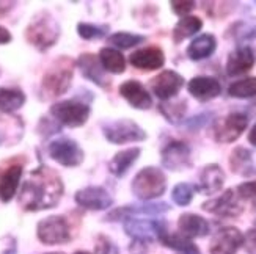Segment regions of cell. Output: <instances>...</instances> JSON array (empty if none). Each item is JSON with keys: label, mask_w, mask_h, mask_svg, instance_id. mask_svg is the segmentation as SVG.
Returning a JSON list of instances; mask_svg holds the SVG:
<instances>
[{"label": "cell", "mask_w": 256, "mask_h": 254, "mask_svg": "<svg viewBox=\"0 0 256 254\" xmlns=\"http://www.w3.org/2000/svg\"><path fill=\"white\" fill-rule=\"evenodd\" d=\"M64 187L62 178L52 168L41 165L33 170L28 179L22 184L19 204L24 211L38 212L57 206L62 200Z\"/></svg>", "instance_id": "cell-1"}, {"label": "cell", "mask_w": 256, "mask_h": 254, "mask_svg": "<svg viewBox=\"0 0 256 254\" xmlns=\"http://www.w3.org/2000/svg\"><path fill=\"white\" fill-rule=\"evenodd\" d=\"M74 77V61L68 57L55 60L41 79V94L44 99H54L70 90Z\"/></svg>", "instance_id": "cell-2"}, {"label": "cell", "mask_w": 256, "mask_h": 254, "mask_svg": "<svg viewBox=\"0 0 256 254\" xmlns=\"http://www.w3.org/2000/svg\"><path fill=\"white\" fill-rule=\"evenodd\" d=\"M58 38L60 25L49 11L36 13L26 28V39L41 52L50 49Z\"/></svg>", "instance_id": "cell-3"}, {"label": "cell", "mask_w": 256, "mask_h": 254, "mask_svg": "<svg viewBox=\"0 0 256 254\" xmlns=\"http://www.w3.org/2000/svg\"><path fill=\"white\" fill-rule=\"evenodd\" d=\"M130 190L134 196L143 203H151V200L160 198L166 190V176L158 167L142 168L132 181Z\"/></svg>", "instance_id": "cell-4"}, {"label": "cell", "mask_w": 256, "mask_h": 254, "mask_svg": "<svg viewBox=\"0 0 256 254\" xmlns=\"http://www.w3.org/2000/svg\"><path fill=\"white\" fill-rule=\"evenodd\" d=\"M90 105L84 99H68V101L55 102L50 107V116L58 124L66 127H82L90 118Z\"/></svg>", "instance_id": "cell-5"}, {"label": "cell", "mask_w": 256, "mask_h": 254, "mask_svg": "<svg viewBox=\"0 0 256 254\" xmlns=\"http://www.w3.org/2000/svg\"><path fill=\"white\" fill-rule=\"evenodd\" d=\"M102 134L107 141L114 145H126V143H137L144 141L148 138V134L144 132L136 121L132 119H115L104 123Z\"/></svg>", "instance_id": "cell-6"}, {"label": "cell", "mask_w": 256, "mask_h": 254, "mask_svg": "<svg viewBox=\"0 0 256 254\" xmlns=\"http://www.w3.org/2000/svg\"><path fill=\"white\" fill-rule=\"evenodd\" d=\"M36 236L44 245H62L71 240L70 223L63 215H50L36 226Z\"/></svg>", "instance_id": "cell-7"}, {"label": "cell", "mask_w": 256, "mask_h": 254, "mask_svg": "<svg viewBox=\"0 0 256 254\" xmlns=\"http://www.w3.org/2000/svg\"><path fill=\"white\" fill-rule=\"evenodd\" d=\"M248 126V116L242 112H232L217 119L212 126V137L217 143H234Z\"/></svg>", "instance_id": "cell-8"}, {"label": "cell", "mask_w": 256, "mask_h": 254, "mask_svg": "<svg viewBox=\"0 0 256 254\" xmlns=\"http://www.w3.org/2000/svg\"><path fill=\"white\" fill-rule=\"evenodd\" d=\"M48 152L52 160L60 163L62 167H79L85 160V152L79 146V143L71 138H57L49 143Z\"/></svg>", "instance_id": "cell-9"}, {"label": "cell", "mask_w": 256, "mask_h": 254, "mask_svg": "<svg viewBox=\"0 0 256 254\" xmlns=\"http://www.w3.org/2000/svg\"><path fill=\"white\" fill-rule=\"evenodd\" d=\"M124 233L132 237L136 242H152L154 239H159L164 233H166L165 220H143L130 217L124 220Z\"/></svg>", "instance_id": "cell-10"}, {"label": "cell", "mask_w": 256, "mask_h": 254, "mask_svg": "<svg viewBox=\"0 0 256 254\" xmlns=\"http://www.w3.org/2000/svg\"><path fill=\"white\" fill-rule=\"evenodd\" d=\"M160 162L164 168L181 173L192 168V149L187 143L173 140L160 151Z\"/></svg>", "instance_id": "cell-11"}, {"label": "cell", "mask_w": 256, "mask_h": 254, "mask_svg": "<svg viewBox=\"0 0 256 254\" xmlns=\"http://www.w3.org/2000/svg\"><path fill=\"white\" fill-rule=\"evenodd\" d=\"M186 80L184 77L173 69H165L150 80V86L154 96H158L162 102L176 97L182 90Z\"/></svg>", "instance_id": "cell-12"}, {"label": "cell", "mask_w": 256, "mask_h": 254, "mask_svg": "<svg viewBox=\"0 0 256 254\" xmlns=\"http://www.w3.org/2000/svg\"><path fill=\"white\" fill-rule=\"evenodd\" d=\"M202 209L212 215H217V217L234 218L244 212V204H242V200L238 196L236 190L228 189L226 192L222 193V196L203 203Z\"/></svg>", "instance_id": "cell-13"}, {"label": "cell", "mask_w": 256, "mask_h": 254, "mask_svg": "<svg viewBox=\"0 0 256 254\" xmlns=\"http://www.w3.org/2000/svg\"><path fill=\"white\" fill-rule=\"evenodd\" d=\"M170 211V206L166 203H138V204H128L110 212L106 220L108 222H120L130 217H158Z\"/></svg>", "instance_id": "cell-14"}, {"label": "cell", "mask_w": 256, "mask_h": 254, "mask_svg": "<svg viewBox=\"0 0 256 254\" xmlns=\"http://www.w3.org/2000/svg\"><path fill=\"white\" fill-rule=\"evenodd\" d=\"M244 245V234L234 226H226L218 229L210 240V254H236Z\"/></svg>", "instance_id": "cell-15"}, {"label": "cell", "mask_w": 256, "mask_h": 254, "mask_svg": "<svg viewBox=\"0 0 256 254\" xmlns=\"http://www.w3.org/2000/svg\"><path fill=\"white\" fill-rule=\"evenodd\" d=\"M76 203L86 211H107L112 207L114 198L102 187H85L74 195Z\"/></svg>", "instance_id": "cell-16"}, {"label": "cell", "mask_w": 256, "mask_h": 254, "mask_svg": "<svg viewBox=\"0 0 256 254\" xmlns=\"http://www.w3.org/2000/svg\"><path fill=\"white\" fill-rule=\"evenodd\" d=\"M76 64L79 66L82 75L86 80L93 82L99 88H102V90H110V80L107 79V74L102 68V64L94 53H82L77 58Z\"/></svg>", "instance_id": "cell-17"}, {"label": "cell", "mask_w": 256, "mask_h": 254, "mask_svg": "<svg viewBox=\"0 0 256 254\" xmlns=\"http://www.w3.org/2000/svg\"><path fill=\"white\" fill-rule=\"evenodd\" d=\"M187 91L194 96L200 102H209L212 99L218 97L222 93V85L210 75H196L194 79L188 80L187 83Z\"/></svg>", "instance_id": "cell-18"}, {"label": "cell", "mask_w": 256, "mask_h": 254, "mask_svg": "<svg viewBox=\"0 0 256 254\" xmlns=\"http://www.w3.org/2000/svg\"><path fill=\"white\" fill-rule=\"evenodd\" d=\"M129 61L134 68L142 71H156L165 64V53L159 46L142 47L130 53Z\"/></svg>", "instance_id": "cell-19"}, {"label": "cell", "mask_w": 256, "mask_h": 254, "mask_svg": "<svg viewBox=\"0 0 256 254\" xmlns=\"http://www.w3.org/2000/svg\"><path fill=\"white\" fill-rule=\"evenodd\" d=\"M225 184V173L222 170L220 165L209 163L200 173V181L195 190L203 193L206 196H212L222 190V187Z\"/></svg>", "instance_id": "cell-20"}, {"label": "cell", "mask_w": 256, "mask_h": 254, "mask_svg": "<svg viewBox=\"0 0 256 254\" xmlns=\"http://www.w3.org/2000/svg\"><path fill=\"white\" fill-rule=\"evenodd\" d=\"M120 96L137 110H148L152 105V97L138 80H126L118 88Z\"/></svg>", "instance_id": "cell-21"}, {"label": "cell", "mask_w": 256, "mask_h": 254, "mask_svg": "<svg viewBox=\"0 0 256 254\" xmlns=\"http://www.w3.org/2000/svg\"><path fill=\"white\" fill-rule=\"evenodd\" d=\"M254 66V52L250 46H238L228 55L226 60V74L230 77H238L247 74Z\"/></svg>", "instance_id": "cell-22"}, {"label": "cell", "mask_w": 256, "mask_h": 254, "mask_svg": "<svg viewBox=\"0 0 256 254\" xmlns=\"http://www.w3.org/2000/svg\"><path fill=\"white\" fill-rule=\"evenodd\" d=\"M178 229L180 234L186 236L187 239L195 237H206L210 231L209 222L202 215L196 214H182L178 218Z\"/></svg>", "instance_id": "cell-23"}, {"label": "cell", "mask_w": 256, "mask_h": 254, "mask_svg": "<svg viewBox=\"0 0 256 254\" xmlns=\"http://www.w3.org/2000/svg\"><path fill=\"white\" fill-rule=\"evenodd\" d=\"M142 149L140 148H129L116 152L108 162V171L112 173L115 178H124L130 167L136 163L140 157Z\"/></svg>", "instance_id": "cell-24"}, {"label": "cell", "mask_w": 256, "mask_h": 254, "mask_svg": "<svg viewBox=\"0 0 256 254\" xmlns=\"http://www.w3.org/2000/svg\"><path fill=\"white\" fill-rule=\"evenodd\" d=\"M217 49V38L210 33H203L196 36L187 47V57L192 61L206 60L212 55Z\"/></svg>", "instance_id": "cell-25"}, {"label": "cell", "mask_w": 256, "mask_h": 254, "mask_svg": "<svg viewBox=\"0 0 256 254\" xmlns=\"http://www.w3.org/2000/svg\"><path fill=\"white\" fill-rule=\"evenodd\" d=\"M230 168L232 173L239 176H252L256 174V165L253 162V154L244 146L232 149L230 156Z\"/></svg>", "instance_id": "cell-26"}, {"label": "cell", "mask_w": 256, "mask_h": 254, "mask_svg": "<svg viewBox=\"0 0 256 254\" xmlns=\"http://www.w3.org/2000/svg\"><path fill=\"white\" fill-rule=\"evenodd\" d=\"M20 178H22L20 165H13V167H10L2 176H0V201L10 203L13 200L19 189Z\"/></svg>", "instance_id": "cell-27"}, {"label": "cell", "mask_w": 256, "mask_h": 254, "mask_svg": "<svg viewBox=\"0 0 256 254\" xmlns=\"http://www.w3.org/2000/svg\"><path fill=\"white\" fill-rule=\"evenodd\" d=\"M22 123L19 118L0 116V146L13 145L22 138Z\"/></svg>", "instance_id": "cell-28"}, {"label": "cell", "mask_w": 256, "mask_h": 254, "mask_svg": "<svg viewBox=\"0 0 256 254\" xmlns=\"http://www.w3.org/2000/svg\"><path fill=\"white\" fill-rule=\"evenodd\" d=\"M106 72L112 74H123L126 71V58L123 57L121 50H116L114 47H104L98 55Z\"/></svg>", "instance_id": "cell-29"}, {"label": "cell", "mask_w": 256, "mask_h": 254, "mask_svg": "<svg viewBox=\"0 0 256 254\" xmlns=\"http://www.w3.org/2000/svg\"><path fill=\"white\" fill-rule=\"evenodd\" d=\"M203 28V20L196 16H186L178 20V24L173 28V41L180 44L184 39L190 38Z\"/></svg>", "instance_id": "cell-30"}, {"label": "cell", "mask_w": 256, "mask_h": 254, "mask_svg": "<svg viewBox=\"0 0 256 254\" xmlns=\"http://www.w3.org/2000/svg\"><path fill=\"white\" fill-rule=\"evenodd\" d=\"M158 240L164 247L180 251L182 254H202L198 247L192 242V239H187L182 234H170L168 231H166V233H164Z\"/></svg>", "instance_id": "cell-31"}, {"label": "cell", "mask_w": 256, "mask_h": 254, "mask_svg": "<svg viewBox=\"0 0 256 254\" xmlns=\"http://www.w3.org/2000/svg\"><path fill=\"white\" fill-rule=\"evenodd\" d=\"M26 104V94L19 88H0V112L14 113Z\"/></svg>", "instance_id": "cell-32"}, {"label": "cell", "mask_w": 256, "mask_h": 254, "mask_svg": "<svg viewBox=\"0 0 256 254\" xmlns=\"http://www.w3.org/2000/svg\"><path fill=\"white\" fill-rule=\"evenodd\" d=\"M159 112L170 124H178L182 121L187 112V101L186 99H178V101H165L159 104Z\"/></svg>", "instance_id": "cell-33"}, {"label": "cell", "mask_w": 256, "mask_h": 254, "mask_svg": "<svg viewBox=\"0 0 256 254\" xmlns=\"http://www.w3.org/2000/svg\"><path fill=\"white\" fill-rule=\"evenodd\" d=\"M143 41H144V36L136 35V33H129V31H116L107 38V42L110 46H114V49L116 50L130 49L134 46H138Z\"/></svg>", "instance_id": "cell-34"}, {"label": "cell", "mask_w": 256, "mask_h": 254, "mask_svg": "<svg viewBox=\"0 0 256 254\" xmlns=\"http://www.w3.org/2000/svg\"><path fill=\"white\" fill-rule=\"evenodd\" d=\"M228 94L234 99H250L256 96V77H246V79L232 82L228 86Z\"/></svg>", "instance_id": "cell-35"}, {"label": "cell", "mask_w": 256, "mask_h": 254, "mask_svg": "<svg viewBox=\"0 0 256 254\" xmlns=\"http://www.w3.org/2000/svg\"><path fill=\"white\" fill-rule=\"evenodd\" d=\"M228 36L236 41H250L256 38V24H250L246 20H239L232 24L228 30Z\"/></svg>", "instance_id": "cell-36"}, {"label": "cell", "mask_w": 256, "mask_h": 254, "mask_svg": "<svg viewBox=\"0 0 256 254\" xmlns=\"http://www.w3.org/2000/svg\"><path fill=\"white\" fill-rule=\"evenodd\" d=\"M194 193H195V187H192L187 182H180L173 187L172 190V200L174 201V204L186 207L192 203L194 200Z\"/></svg>", "instance_id": "cell-37"}, {"label": "cell", "mask_w": 256, "mask_h": 254, "mask_svg": "<svg viewBox=\"0 0 256 254\" xmlns=\"http://www.w3.org/2000/svg\"><path fill=\"white\" fill-rule=\"evenodd\" d=\"M107 30H108L107 27H99L94 24H88V22H80V24H77V33H79V36L82 39H86V41L104 38Z\"/></svg>", "instance_id": "cell-38"}, {"label": "cell", "mask_w": 256, "mask_h": 254, "mask_svg": "<svg viewBox=\"0 0 256 254\" xmlns=\"http://www.w3.org/2000/svg\"><path fill=\"white\" fill-rule=\"evenodd\" d=\"M238 196L242 201H253L256 203V181L244 182L236 189Z\"/></svg>", "instance_id": "cell-39"}, {"label": "cell", "mask_w": 256, "mask_h": 254, "mask_svg": "<svg viewBox=\"0 0 256 254\" xmlns=\"http://www.w3.org/2000/svg\"><path fill=\"white\" fill-rule=\"evenodd\" d=\"M170 6L174 14L186 17L192 9H195L196 3L192 2V0H184V2H181V0H173V2H170Z\"/></svg>", "instance_id": "cell-40"}, {"label": "cell", "mask_w": 256, "mask_h": 254, "mask_svg": "<svg viewBox=\"0 0 256 254\" xmlns=\"http://www.w3.org/2000/svg\"><path fill=\"white\" fill-rule=\"evenodd\" d=\"M96 251L98 254H118L116 247L104 236H99L98 244H96Z\"/></svg>", "instance_id": "cell-41"}, {"label": "cell", "mask_w": 256, "mask_h": 254, "mask_svg": "<svg viewBox=\"0 0 256 254\" xmlns=\"http://www.w3.org/2000/svg\"><path fill=\"white\" fill-rule=\"evenodd\" d=\"M244 248L247 254H256V228H252L247 231V234L244 236Z\"/></svg>", "instance_id": "cell-42"}, {"label": "cell", "mask_w": 256, "mask_h": 254, "mask_svg": "<svg viewBox=\"0 0 256 254\" xmlns=\"http://www.w3.org/2000/svg\"><path fill=\"white\" fill-rule=\"evenodd\" d=\"M209 116H210V115H208V113H203V115L194 116V118H190V119H187L186 126H187V129L196 130V129L203 127V126H204V124L208 123V121H209Z\"/></svg>", "instance_id": "cell-43"}, {"label": "cell", "mask_w": 256, "mask_h": 254, "mask_svg": "<svg viewBox=\"0 0 256 254\" xmlns=\"http://www.w3.org/2000/svg\"><path fill=\"white\" fill-rule=\"evenodd\" d=\"M8 42H11V33L8 28L0 25V44H8Z\"/></svg>", "instance_id": "cell-44"}, {"label": "cell", "mask_w": 256, "mask_h": 254, "mask_svg": "<svg viewBox=\"0 0 256 254\" xmlns=\"http://www.w3.org/2000/svg\"><path fill=\"white\" fill-rule=\"evenodd\" d=\"M248 143H250L252 146L256 148V123L253 124V127H252L250 132H248Z\"/></svg>", "instance_id": "cell-45"}, {"label": "cell", "mask_w": 256, "mask_h": 254, "mask_svg": "<svg viewBox=\"0 0 256 254\" xmlns=\"http://www.w3.org/2000/svg\"><path fill=\"white\" fill-rule=\"evenodd\" d=\"M74 254H92V253H88V251H77V253H74Z\"/></svg>", "instance_id": "cell-46"}, {"label": "cell", "mask_w": 256, "mask_h": 254, "mask_svg": "<svg viewBox=\"0 0 256 254\" xmlns=\"http://www.w3.org/2000/svg\"><path fill=\"white\" fill-rule=\"evenodd\" d=\"M46 254H64V253H58L57 251V253H46Z\"/></svg>", "instance_id": "cell-47"}]
</instances>
